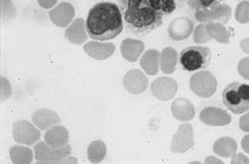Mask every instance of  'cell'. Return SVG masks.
<instances>
[{
    "label": "cell",
    "instance_id": "obj_17",
    "mask_svg": "<svg viewBox=\"0 0 249 164\" xmlns=\"http://www.w3.org/2000/svg\"><path fill=\"white\" fill-rule=\"evenodd\" d=\"M171 109L173 116L180 122H188L195 116L194 105L185 98L176 99L172 104Z\"/></svg>",
    "mask_w": 249,
    "mask_h": 164
},
{
    "label": "cell",
    "instance_id": "obj_20",
    "mask_svg": "<svg viewBox=\"0 0 249 164\" xmlns=\"http://www.w3.org/2000/svg\"><path fill=\"white\" fill-rule=\"evenodd\" d=\"M44 139L45 142L50 146L60 149L67 145L69 140V133L64 127L57 125L46 131Z\"/></svg>",
    "mask_w": 249,
    "mask_h": 164
},
{
    "label": "cell",
    "instance_id": "obj_29",
    "mask_svg": "<svg viewBox=\"0 0 249 164\" xmlns=\"http://www.w3.org/2000/svg\"><path fill=\"white\" fill-rule=\"evenodd\" d=\"M211 36L206 30V23L198 24L194 30V41L196 43H204L211 40Z\"/></svg>",
    "mask_w": 249,
    "mask_h": 164
},
{
    "label": "cell",
    "instance_id": "obj_16",
    "mask_svg": "<svg viewBox=\"0 0 249 164\" xmlns=\"http://www.w3.org/2000/svg\"><path fill=\"white\" fill-rule=\"evenodd\" d=\"M84 50L95 60L108 59L115 51V45L110 42H100L99 40L89 41L84 46Z\"/></svg>",
    "mask_w": 249,
    "mask_h": 164
},
{
    "label": "cell",
    "instance_id": "obj_15",
    "mask_svg": "<svg viewBox=\"0 0 249 164\" xmlns=\"http://www.w3.org/2000/svg\"><path fill=\"white\" fill-rule=\"evenodd\" d=\"M34 124L39 130H49L61 123V118L57 112L48 109H37L32 116Z\"/></svg>",
    "mask_w": 249,
    "mask_h": 164
},
{
    "label": "cell",
    "instance_id": "obj_2",
    "mask_svg": "<svg viewBox=\"0 0 249 164\" xmlns=\"http://www.w3.org/2000/svg\"><path fill=\"white\" fill-rule=\"evenodd\" d=\"M121 12L126 27L137 35L151 33L163 22V16L151 8L146 0H122Z\"/></svg>",
    "mask_w": 249,
    "mask_h": 164
},
{
    "label": "cell",
    "instance_id": "obj_9",
    "mask_svg": "<svg viewBox=\"0 0 249 164\" xmlns=\"http://www.w3.org/2000/svg\"><path fill=\"white\" fill-rule=\"evenodd\" d=\"M28 121H18L13 126V136L16 142L32 146L40 138V132Z\"/></svg>",
    "mask_w": 249,
    "mask_h": 164
},
{
    "label": "cell",
    "instance_id": "obj_35",
    "mask_svg": "<svg viewBox=\"0 0 249 164\" xmlns=\"http://www.w3.org/2000/svg\"><path fill=\"white\" fill-rule=\"evenodd\" d=\"M240 47L245 53L249 54V37L244 38L240 41Z\"/></svg>",
    "mask_w": 249,
    "mask_h": 164
},
{
    "label": "cell",
    "instance_id": "obj_12",
    "mask_svg": "<svg viewBox=\"0 0 249 164\" xmlns=\"http://www.w3.org/2000/svg\"><path fill=\"white\" fill-rule=\"evenodd\" d=\"M200 121L208 126H226L230 124L231 115L224 109L216 107L205 108L199 115Z\"/></svg>",
    "mask_w": 249,
    "mask_h": 164
},
{
    "label": "cell",
    "instance_id": "obj_26",
    "mask_svg": "<svg viewBox=\"0 0 249 164\" xmlns=\"http://www.w3.org/2000/svg\"><path fill=\"white\" fill-rule=\"evenodd\" d=\"M107 146L102 140H95L90 143L88 149L89 161L92 164H99L106 158Z\"/></svg>",
    "mask_w": 249,
    "mask_h": 164
},
{
    "label": "cell",
    "instance_id": "obj_37",
    "mask_svg": "<svg viewBox=\"0 0 249 164\" xmlns=\"http://www.w3.org/2000/svg\"><path fill=\"white\" fill-rule=\"evenodd\" d=\"M205 164H222V162L218 159H215L214 157H210L205 161Z\"/></svg>",
    "mask_w": 249,
    "mask_h": 164
},
{
    "label": "cell",
    "instance_id": "obj_25",
    "mask_svg": "<svg viewBox=\"0 0 249 164\" xmlns=\"http://www.w3.org/2000/svg\"><path fill=\"white\" fill-rule=\"evenodd\" d=\"M10 158L13 164H28L33 162V151L23 146H14L10 148Z\"/></svg>",
    "mask_w": 249,
    "mask_h": 164
},
{
    "label": "cell",
    "instance_id": "obj_36",
    "mask_svg": "<svg viewBox=\"0 0 249 164\" xmlns=\"http://www.w3.org/2000/svg\"><path fill=\"white\" fill-rule=\"evenodd\" d=\"M241 144H242L243 150H244L247 154H249V134L244 136V138L242 139Z\"/></svg>",
    "mask_w": 249,
    "mask_h": 164
},
{
    "label": "cell",
    "instance_id": "obj_18",
    "mask_svg": "<svg viewBox=\"0 0 249 164\" xmlns=\"http://www.w3.org/2000/svg\"><path fill=\"white\" fill-rule=\"evenodd\" d=\"M145 49V44L143 41L134 39V38H125L121 44V53L129 63L136 62L140 55L143 53Z\"/></svg>",
    "mask_w": 249,
    "mask_h": 164
},
{
    "label": "cell",
    "instance_id": "obj_23",
    "mask_svg": "<svg viewBox=\"0 0 249 164\" xmlns=\"http://www.w3.org/2000/svg\"><path fill=\"white\" fill-rule=\"evenodd\" d=\"M159 64H160V53L155 49L146 51L140 60V66L142 67V69L148 75H152V76L156 75L159 71Z\"/></svg>",
    "mask_w": 249,
    "mask_h": 164
},
{
    "label": "cell",
    "instance_id": "obj_30",
    "mask_svg": "<svg viewBox=\"0 0 249 164\" xmlns=\"http://www.w3.org/2000/svg\"><path fill=\"white\" fill-rule=\"evenodd\" d=\"M222 0H187L188 5L196 11L205 10L220 4Z\"/></svg>",
    "mask_w": 249,
    "mask_h": 164
},
{
    "label": "cell",
    "instance_id": "obj_5",
    "mask_svg": "<svg viewBox=\"0 0 249 164\" xmlns=\"http://www.w3.org/2000/svg\"><path fill=\"white\" fill-rule=\"evenodd\" d=\"M218 88V81L213 73L207 70L196 72L190 79V89L201 98L213 96Z\"/></svg>",
    "mask_w": 249,
    "mask_h": 164
},
{
    "label": "cell",
    "instance_id": "obj_32",
    "mask_svg": "<svg viewBox=\"0 0 249 164\" xmlns=\"http://www.w3.org/2000/svg\"><path fill=\"white\" fill-rule=\"evenodd\" d=\"M239 127L242 131L249 132V112L246 113L245 115H242L239 120Z\"/></svg>",
    "mask_w": 249,
    "mask_h": 164
},
{
    "label": "cell",
    "instance_id": "obj_10",
    "mask_svg": "<svg viewBox=\"0 0 249 164\" xmlns=\"http://www.w3.org/2000/svg\"><path fill=\"white\" fill-rule=\"evenodd\" d=\"M152 93L160 101H169L178 92V83L170 77H160L155 80L151 86Z\"/></svg>",
    "mask_w": 249,
    "mask_h": 164
},
{
    "label": "cell",
    "instance_id": "obj_19",
    "mask_svg": "<svg viewBox=\"0 0 249 164\" xmlns=\"http://www.w3.org/2000/svg\"><path fill=\"white\" fill-rule=\"evenodd\" d=\"M65 37L74 44H82L88 39V31L84 18H77L71 23L64 33Z\"/></svg>",
    "mask_w": 249,
    "mask_h": 164
},
{
    "label": "cell",
    "instance_id": "obj_34",
    "mask_svg": "<svg viewBox=\"0 0 249 164\" xmlns=\"http://www.w3.org/2000/svg\"><path fill=\"white\" fill-rule=\"evenodd\" d=\"M231 164H249V160L245 155H243V154H238V155H235V156L232 158Z\"/></svg>",
    "mask_w": 249,
    "mask_h": 164
},
{
    "label": "cell",
    "instance_id": "obj_21",
    "mask_svg": "<svg viewBox=\"0 0 249 164\" xmlns=\"http://www.w3.org/2000/svg\"><path fill=\"white\" fill-rule=\"evenodd\" d=\"M237 142L228 136H224L221 138H218L215 142L213 150L214 153L217 154L219 157L226 158V159H232L237 152Z\"/></svg>",
    "mask_w": 249,
    "mask_h": 164
},
{
    "label": "cell",
    "instance_id": "obj_8",
    "mask_svg": "<svg viewBox=\"0 0 249 164\" xmlns=\"http://www.w3.org/2000/svg\"><path fill=\"white\" fill-rule=\"evenodd\" d=\"M195 145L193 126L189 123L182 124L173 136L171 151L175 154H183Z\"/></svg>",
    "mask_w": 249,
    "mask_h": 164
},
{
    "label": "cell",
    "instance_id": "obj_27",
    "mask_svg": "<svg viewBox=\"0 0 249 164\" xmlns=\"http://www.w3.org/2000/svg\"><path fill=\"white\" fill-rule=\"evenodd\" d=\"M146 2L162 16L170 15L177 9L176 0H146Z\"/></svg>",
    "mask_w": 249,
    "mask_h": 164
},
{
    "label": "cell",
    "instance_id": "obj_3",
    "mask_svg": "<svg viewBox=\"0 0 249 164\" xmlns=\"http://www.w3.org/2000/svg\"><path fill=\"white\" fill-rule=\"evenodd\" d=\"M224 106L235 114L249 111V85L234 82L229 84L222 92Z\"/></svg>",
    "mask_w": 249,
    "mask_h": 164
},
{
    "label": "cell",
    "instance_id": "obj_31",
    "mask_svg": "<svg viewBox=\"0 0 249 164\" xmlns=\"http://www.w3.org/2000/svg\"><path fill=\"white\" fill-rule=\"evenodd\" d=\"M239 74L246 80H249V57L244 58L238 65Z\"/></svg>",
    "mask_w": 249,
    "mask_h": 164
},
{
    "label": "cell",
    "instance_id": "obj_4",
    "mask_svg": "<svg viewBox=\"0 0 249 164\" xmlns=\"http://www.w3.org/2000/svg\"><path fill=\"white\" fill-rule=\"evenodd\" d=\"M211 57L212 52L208 47L190 46L180 52L179 63L186 71H196L209 66Z\"/></svg>",
    "mask_w": 249,
    "mask_h": 164
},
{
    "label": "cell",
    "instance_id": "obj_22",
    "mask_svg": "<svg viewBox=\"0 0 249 164\" xmlns=\"http://www.w3.org/2000/svg\"><path fill=\"white\" fill-rule=\"evenodd\" d=\"M178 54L173 47H166L160 53V68L164 74L175 72L178 65Z\"/></svg>",
    "mask_w": 249,
    "mask_h": 164
},
{
    "label": "cell",
    "instance_id": "obj_1",
    "mask_svg": "<svg viewBox=\"0 0 249 164\" xmlns=\"http://www.w3.org/2000/svg\"><path fill=\"white\" fill-rule=\"evenodd\" d=\"M86 27L89 36L99 41L115 38L123 31V16L118 5L99 2L89 12Z\"/></svg>",
    "mask_w": 249,
    "mask_h": 164
},
{
    "label": "cell",
    "instance_id": "obj_13",
    "mask_svg": "<svg viewBox=\"0 0 249 164\" xmlns=\"http://www.w3.org/2000/svg\"><path fill=\"white\" fill-rule=\"evenodd\" d=\"M49 17L56 26L63 28L72 22L75 17V9L70 3L62 2L49 12Z\"/></svg>",
    "mask_w": 249,
    "mask_h": 164
},
{
    "label": "cell",
    "instance_id": "obj_28",
    "mask_svg": "<svg viewBox=\"0 0 249 164\" xmlns=\"http://www.w3.org/2000/svg\"><path fill=\"white\" fill-rule=\"evenodd\" d=\"M235 19L242 24L249 23V1H241L235 10Z\"/></svg>",
    "mask_w": 249,
    "mask_h": 164
},
{
    "label": "cell",
    "instance_id": "obj_33",
    "mask_svg": "<svg viewBox=\"0 0 249 164\" xmlns=\"http://www.w3.org/2000/svg\"><path fill=\"white\" fill-rule=\"evenodd\" d=\"M58 0H37L38 5L43 9L53 8L57 4Z\"/></svg>",
    "mask_w": 249,
    "mask_h": 164
},
{
    "label": "cell",
    "instance_id": "obj_14",
    "mask_svg": "<svg viewBox=\"0 0 249 164\" xmlns=\"http://www.w3.org/2000/svg\"><path fill=\"white\" fill-rule=\"evenodd\" d=\"M169 36L174 40H184L194 32V22L185 17L175 18L169 25Z\"/></svg>",
    "mask_w": 249,
    "mask_h": 164
},
{
    "label": "cell",
    "instance_id": "obj_24",
    "mask_svg": "<svg viewBox=\"0 0 249 164\" xmlns=\"http://www.w3.org/2000/svg\"><path fill=\"white\" fill-rule=\"evenodd\" d=\"M206 30L211 38H214L219 43L229 42L231 35L224 24L219 22H208L206 23Z\"/></svg>",
    "mask_w": 249,
    "mask_h": 164
},
{
    "label": "cell",
    "instance_id": "obj_7",
    "mask_svg": "<svg viewBox=\"0 0 249 164\" xmlns=\"http://www.w3.org/2000/svg\"><path fill=\"white\" fill-rule=\"evenodd\" d=\"M232 16V9L229 5L218 4L205 10L196 11V18L203 23L219 22L226 23Z\"/></svg>",
    "mask_w": 249,
    "mask_h": 164
},
{
    "label": "cell",
    "instance_id": "obj_11",
    "mask_svg": "<svg viewBox=\"0 0 249 164\" xmlns=\"http://www.w3.org/2000/svg\"><path fill=\"white\" fill-rule=\"evenodd\" d=\"M123 83L126 91L131 94H140L144 92L149 86L148 77L139 69L129 70L124 75Z\"/></svg>",
    "mask_w": 249,
    "mask_h": 164
},
{
    "label": "cell",
    "instance_id": "obj_6",
    "mask_svg": "<svg viewBox=\"0 0 249 164\" xmlns=\"http://www.w3.org/2000/svg\"><path fill=\"white\" fill-rule=\"evenodd\" d=\"M71 153V147L66 146L57 149L46 142H39L35 146V157L38 164H60Z\"/></svg>",
    "mask_w": 249,
    "mask_h": 164
}]
</instances>
